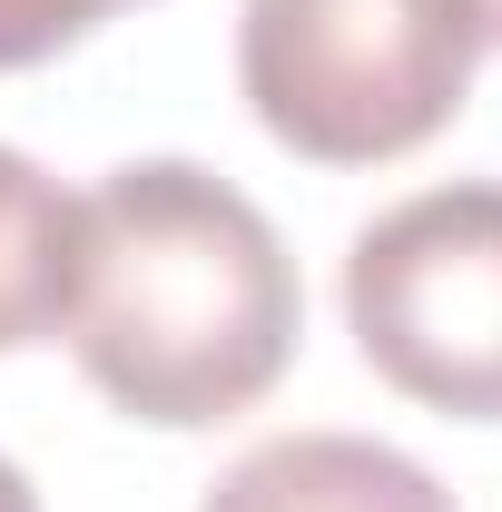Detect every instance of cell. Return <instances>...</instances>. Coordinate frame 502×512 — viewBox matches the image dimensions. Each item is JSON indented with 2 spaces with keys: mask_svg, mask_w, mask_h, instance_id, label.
<instances>
[{
  "mask_svg": "<svg viewBox=\"0 0 502 512\" xmlns=\"http://www.w3.org/2000/svg\"><path fill=\"white\" fill-rule=\"evenodd\" d=\"M473 0H247L237 10V79L276 148L315 168H375L424 148L483 60Z\"/></svg>",
  "mask_w": 502,
  "mask_h": 512,
  "instance_id": "7a4b0ae2",
  "label": "cell"
},
{
  "mask_svg": "<svg viewBox=\"0 0 502 512\" xmlns=\"http://www.w3.org/2000/svg\"><path fill=\"white\" fill-rule=\"evenodd\" d=\"M0 512H40V493H30V473L0 453Z\"/></svg>",
  "mask_w": 502,
  "mask_h": 512,
  "instance_id": "52a82bcc",
  "label": "cell"
},
{
  "mask_svg": "<svg viewBox=\"0 0 502 512\" xmlns=\"http://www.w3.org/2000/svg\"><path fill=\"white\" fill-rule=\"evenodd\" d=\"M109 10H128V0H0V69L60 60L69 40H89Z\"/></svg>",
  "mask_w": 502,
  "mask_h": 512,
  "instance_id": "8992f818",
  "label": "cell"
},
{
  "mask_svg": "<svg viewBox=\"0 0 502 512\" xmlns=\"http://www.w3.org/2000/svg\"><path fill=\"white\" fill-rule=\"evenodd\" d=\"M69 227H79V197H60V178H40L20 148H0V355L60 335Z\"/></svg>",
  "mask_w": 502,
  "mask_h": 512,
  "instance_id": "5b68a950",
  "label": "cell"
},
{
  "mask_svg": "<svg viewBox=\"0 0 502 512\" xmlns=\"http://www.w3.org/2000/svg\"><path fill=\"white\" fill-rule=\"evenodd\" d=\"M345 325L394 394L502 424V178H453L355 227Z\"/></svg>",
  "mask_w": 502,
  "mask_h": 512,
  "instance_id": "3957f363",
  "label": "cell"
},
{
  "mask_svg": "<svg viewBox=\"0 0 502 512\" xmlns=\"http://www.w3.org/2000/svg\"><path fill=\"white\" fill-rule=\"evenodd\" d=\"M197 512H453V493L375 434H276L237 453Z\"/></svg>",
  "mask_w": 502,
  "mask_h": 512,
  "instance_id": "277c9868",
  "label": "cell"
},
{
  "mask_svg": "<svg viewBox=\"0 0 502 512\" xmlns=\"http://www.w3.org/2000/svg\"><path fill=\"white\" fill-rule=\"evenodd\" d=\"M60 335L119 414L197 434L286 375L306 296L247 188L197 158H128L79 197Z\"/></svg>",
  "mask_w": 502,
  "mask_h": 512,
  "instance_id": "6da1fadb",
  "label": "cell"
},
{
  "mask_svg": "<svg viewBox=\"0 0 502 512\" xmlns=\"http://www.w3.org/2000/svg\"><path fill=\"white\" fill-rule=\"evenodd\" d=\"M473 10H483V40H502V0H473Z\"/></svg>",
  "mask_w": 502,
  "mask_h": 512,
  "instance_id": "ba28073f",
  "label": "cell"
}]
</instances>
